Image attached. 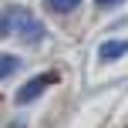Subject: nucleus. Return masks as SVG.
I'll return each instance as SVG.
<instances>
[{
    "label": "nucleus",
    "instance_id": "nucleus-3",
    "mask_svg": "<svg viewBox=\"0 0 128 128\" xmlns=\"http://www.w3.org/2000/svg\"><path fill=\"white\" fill-rule=\"evenodd\" d=\"M128 54V40H104L101 47H98V58L101 61H118Z\"/></svg>",
    "mask_w": 128,
    "mask_h": 128
},
{
    "label": "nucleus",
    "instance_id": "nucleus-5",
    "mask_svg": "<svg viewBox=\"0 0 128 128\" xmlns=\"http://www.w3.org/2000/svg\"><path fill=\"white\" fill-rule=\"evenodd\" d=\"M44 4H47V10H54V14H71V10H78L81 0H44Z\"/></svg>",
    "mask_w": 128,
    "mask_h": 128
},
{
    "label": "nucleus",
    "instance_id": "nucleus-6",
    "mask_svg": "<svg viewBox=\"0 0 128 128\" xmlns=\"http://www.w3.org/2000/svg\"><path fill=\"white\" fill-rule=\"evenodd\" d=\"M98 7H115V4H122V0H94Z\"/></svg>",
    "mask_w": 128,
    "mask_h": 128
},
{
    "label": "nucleus",
    "instance_id": "nucleus-1",
    "mask_svg": "<svg viewBox=\"0 0 128 128\" xmlns=\"http://www.w3.org/2000/svg\"><path fill=\"white\" fill-rule=\"evenodd\" d=\"M0 37H17L24 44H37L44 37V24L34 14H27L24 7H10L7 14H0Z\"/></svg>",
    "mask_w": 128,
    "mask_h": 128
},
{
    "label": "nucleus",
    "instance_id": "nucleus-2",
    "mask_svg": "<svg viewBox=\"0 0 128 128\" xmlns=\"http://www.w3.org/2000/svg\"><path fill=\"white\" fill-rule=\"evenodd\" d=\"M51 81H54V74H37V78H30V81L14 94V101H17V104H27V101H34V98H40V91H44Z\"/></svg>",
    "mask_w": 128,
    "mask_h": 128
},
{
    "label": "nucleus",
    "instance_id": "nucleus-4",
    "mask_svg": "<svg viewBox=\"0 0 128 128\" xmlns=\"http://www.w3.org/2000/svg\"><path fill=\"white\" fill-rule=\"evenodd\" d=\"M14 71H20V58L17 54H0V81L10 78Z\"/></svg>",
    "mask_w": 128,
    "mask_h": 128
}]
</instances>
